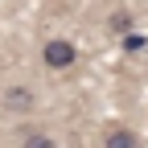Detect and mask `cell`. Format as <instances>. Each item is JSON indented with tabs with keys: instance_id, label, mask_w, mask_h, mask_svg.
<instances>
[{
	"instance_id": "cell-4",
	"label": "cell",
	"mask_w": 148,
	"mask_h": 148,
	"mask_svg": "<svg viewBox=\"0 0 148 148\" xmlns=\"http://www.w3.org/2000/svg\"><path fill=\"white\" fill-rule=\"evenodd\" d=\"M132 25H136V21H132V12H123V8H119V12H111V29H115L119 37L132 33Z\"/></svg>"
},
{
	"instance_id": "cell-1",
	"label": "cell",
	"mask_w": 148,
	"mask_h": 148,
	"mask_svg": "<svg viewBox=\"0 0 148 148\" xmlns=\"http://www.w3.org/2000/svg\"><path fill=\"white\" fill-rule=\"evenodd\" d=\"M41 58L49 70H70L74 62H78V49H74V41H62V37H53V41H45Z\"/></svg>"
},
{
	"instance_id": "cell-5",
	"label": "cell",
	"mask_w": 148,
	"mask_h": 148,
	"mask_svg": "<svg viewBox=\"0 0 148 148\" xmlns=\"http://www.w3.org/2000/svg\"><path fill=\"white\" fill-rule=\"evenodd\" d=\"M144 45H148V37H140V33H127L123 37V53H140Z\"/></svg>"
},
{
	"instance_id": "cell-2",
	"label": "cell",
	"mask_w": 148,
	"mask_h": 148,
	"mask_svg": "<svg viewBox=\"0 0 148 148\" xmlns=\"http://www.w3.org/2000/svg\"><path fill=\"white\" fill-rule=\"evenodd\" d=\"M103 148H140V136H136V132H127V127H107Z\"/></svg>"
},
{
	"instance_id": "cell-6",
	"label": "cell",
	"mask_w": 148,
	"mask_h": 148,
	"mask_svg": "<svg viewBox=\"0 0 148 148\" xmlns=\"http://www.w3.org/2000/svg\"><path fill=\"white\" fill-rule=\"evenodd\" d=\"M25 148H58L49 136H25Z\"/></svg>"
},
{
	"instance_id": "cell-3",
	"label": "cell",
	"mask_w": 148,
	"mask_h": 148,
	"mask_svg": "<svg viewBox=\"0 0 148 148\" xmlns=\"http://www.w3.org/2000/svg\"><path fill=\"white\" fill-rule=\"evenodd\" d=\"M4 103H8L12 111H29V107H33V90H25V86H8V90H4Z\"/></svg>"
}]
</instances>
